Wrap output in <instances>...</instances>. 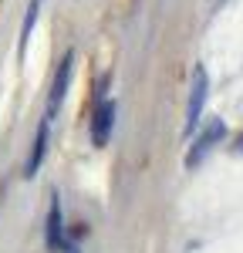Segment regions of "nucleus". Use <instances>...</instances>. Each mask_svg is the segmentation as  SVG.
<instances>
[{"label": "nucleus", "instance_id": "obj_1", "mask_svg": "<svg viewBox=\"0 0 243 253\" xmlns=\"http://www.w3.org/2000/svg\"><path fill=\"white\" fill-rule=\"evenodd\" d=\"M206 95H209V78H206V68H196V71H193V84H189V105H186V135H193V128L200 125Z\"/></svg>", "mask_w": 243, "mask_h": 253}, {"label": "nucleus", "instance_id": "obj_2", "mask_svg": "<svg viewBox=\"0 0 243 253\" xmlns=\"http://www.w3.org/2000/svg\"><path fill=\"white\" fill-rule=\"evenodd\" d=\"M223 135H226V125H223L220 118H213V122H209V125H206V128L200 132L196 145L189 149V156H186V166H200L202 159H206V156H209V152H213V149H216V145L223 142Z\"/></svg>", "mask_w": 243, "mask_h": 253}, {"label": "nucleus", "instance_id": "obj_3", "mask_svg": "<svg viewBox=\"0 0 243 253\" xmlns=\"http://www.w3.org/2000/svg\"><path fill=\"white\" fill-rule=\"evenodd\" d=\"M71 68H75V51H68L58 64V75H54V84H51V98H47V112H44V122H51L54 112L64 101V91H68V81H71Z\"/></svg>", "mask_w": 243, "mask_h": 253}, {"label": "nucleus", "instance_id": "obj_4", "mask_svg": "<svg viewBox=\"0 0 243 253\" xmlns=\"http://www.w3.org/2000/svg\"><path fill=\"white\" fill-rule=\"evenodd\" d=\"M112 128H115V101L101 98L98 105H95V115H91V142L101 149L112 138Z\"/></svg>", "mask_w": 243, "mask_h": 253}, {"label": "nucleus", "instance_id": "obj_5", "mask_svg": "<svg viewBox=\"0 0 243 253\" xmlns=\"http://www.w3.org/2000/svg\"><path fill=\"white\" fill-rule=\"evenodd\" d=\"M44 240H47V250L58 253L64 247V213H61V199L51 196V210H47V226H44Z\"/></svg>", "mask_w": 243, "mask_h": 253}, {"label": "nucleus", "instance_id": "obj_6", "mask_svg": "<svg viewBox=\"0 0 243 253\" xmlns=\"http://www.w3.org/2000/svg\"><path fill=\"white\" fill-rule=\"evenodd\" d=\"M47 125H51V122H44V118H40L38 135H34V152H31L27 166H24V175H27V179L38 172V169H40V162H44V149H47Z\"/></svg>", "mask_w": 243, "mask_h": 253}, {"label": "nucleus", "instance_id": "obj_7", "mask_svg": "<svg viewBox=\"0 0 243 253\" xmlns=\"http://www.w3.org/2000/svg\"><path fill=\"white\" fill-rule=\"evenodd\" d=\"M233 152H240V156H243V135L237 138V145H233Z\"/></svg>", "mask_w": 243, "mask_h": 253}]
</instances>
